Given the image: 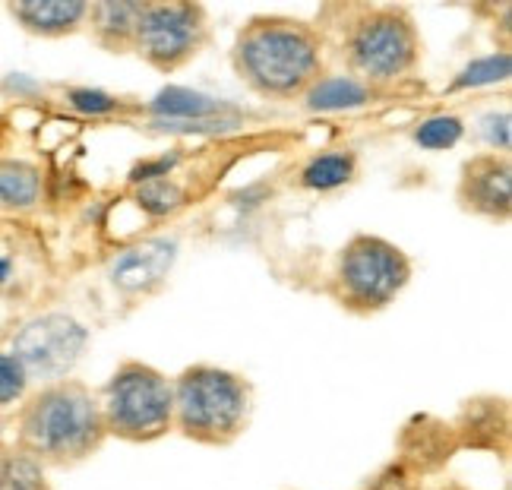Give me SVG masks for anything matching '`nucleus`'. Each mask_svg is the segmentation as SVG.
I'll use <instances>...</instances> for the list:
<instances>
[{"mask_svg":"<svg viewBox=\"0 0 512 490\" xmlns=\"http://www.w3.org/2000/svg\"><path fill=\"white\" fill-rule=\"evenodd\" d=\"M370 490H418V475L411 472L408 465L392 462V465L383 468L377 478H373Z\"/></svg>","mask_w":512,"mask_h":490,"instance_id":"25","label":"nucleus"},{"mask_svg":"<svg viewBox=\"0 0 512 490\" xmlns=\"http://www.w3.org/2000/svg\"><path fill=\"white\" fill-rule=\"evenodd\" d=\"M459 203L484 215V219H509L512 209V168H509V155L497 152H484L468 159L462 165V178H459Z\"/></svg>","mask_w":512,"mask_h":490,"instance_id":"9","label":"nucleus"},{"mask_svg":"<svg viewBox=\"0 0 512 490\" xmlns=\"http://www.w3.org/2000/svg\"><path fill=\"white\" fill-rule=\"evenodd\" d=\"M323 35L291 16H253L231 45V67L263 98L291 102L323 76Z\"/></svg>","mask_w":512,"mask_h":490,"instance_id":"1","label":"nucleus"},{"mask_svg":"<svg viewBox=\"0 0 512 490\" xmlns=\"http://www.w3.org/2000/svg\"><path fill=\"white\" fill-rule=\"evenodd\" d=\"M358 174V159L354 152H320L301 168V187L313 190V193H329V190H339L345 184L354 181Z\"/></svg>","mask_w":512,"mask_h":490,"instance_id":"17","label":"nucleus"},{"mask_svg":"<svg viewBox=\"0 0 512 490\" xmlns=\"http://www.w3.org/2000/svg\"><path fill=\"white\" fill-rule=\"evenodd\" d=\"M402 465H408L415 475H427L443 468L459 449L456 427H449L437 418H415L402 430Z\"/></svg>","mask_w":512,"mask_h":490,"instance_id":"13","label":"nucleus"},{"mask_svg":"<svg viewBox=\"0 0 512 490\" xmlns=\"http://www.w3.org/2000/svg\"><path fill=\"white\" fill-rule=\"evenodd\" d=\"M89 348V329L73 313L51 310L26 320L10 339V355L26 367L29 383L70 380L73 367L83 361Z\"/></svg>","mask_w":512,"mask_h":490,"instance_id":"7","label":"nucleus"},{"mask_svg":"<svg viewBox=\"0 0 512 490\" xmlns=\"http://www.w3.org/2000/svg\"><path fill=\"white\" fill-rule=\"evenodd\" d=\"M146 0H98L89 4V19L86 26L92 29L95 42L105 51H133L136 26H140Z\"/></svg>","mask_w":512,"mask_h":490,"instance_id":"14","label":"nucleus"},{"mask_svg":"<svg viewBox=\"0 0 512 490\" xmlns=\"http://www.w3.org/2000/svg\"><path fill=\"white\" fill-rule=\"evenodd\" d=\"M133 187H136L133 200L149 215V219H165V215H174L187 203L184 187L174 178H155V181H143V184H133Z\"/></svg>","mask_w":512,"mask_h":490,"instance_id":"20","label":"nucleus"},{"mask_svg":"<svg viewBox=\"0 0 512 490\" xmlns=\"http://www.w3.org/2000/svg\"><path fill=\"white\" fill-rule=\"evenodd\" d=\"M342 54L354 80L377 92L418 70L421 32L402 7H367L348 23Z\"/></svg>","mask_w":512,"mask_h":490,"instance_id":"4","label":"nucleus"},{"mask_svg":"<svg viewBox=\"0 0 512 490\" xmlns=\"http://www.w3.org/2000/svg\"><path fill=\"white\" fill-rule=\"evenodd\" d=\"M149 111L165 130H231L238 127L234 117H222L228 111L225 102L212 98L206 92H196L187 86H165L159 95L149 102Z\"/></svg>","mask_w":512,"mask_h":490,"instance_id":"11","label":"nucleus"},{"mask_svg":"<svg viewBox=\"0 0 512 490\" xmlns=\"http://www.w3.org/2000/svg\"><path fill=\"white\" fill-rule=\"evenodd\" d=\"M29 392V374L10 351H0V408L23 402Z\"/></svg>","mask_w":512,"mask_h":490,"instance_id":"22","label":"nucleus"},{"mask_svg":"<svg viewBox=\"0 0 512 490\" xmlns=\"http://www.w3.org/2000/svg\"><path fill=\"white\" fill-rule=\"evenodd\" d=\"M108 440L98 396L80 380L38 386L16 418V446L45 468H73Z\"/></svg>","mask_w":512,"mask_h":490,"instance_id":"2","label":"nucleus"},{"mask_svg":"<svg viewBox=\"0 0 512 490\" xmlns=\"http://www.w3.org/2000/svg\"><path fill=\"white\" fill-rule=\"evenodd\" d=\"M0 490H51L48 468L16 443L0 446Z\"/></svg>","mask_w":512,"mask_h":490,"instance_id":"18","label":"nucleus"},{"mask_svg":"<svg viewBox=\"0 0 512 490\" xmlns=\"http://www.w3.org/2000/svg\"><path fill=\"white\" fill-rule=\"evenodd\" d=\"M177 165V155H162L155 162H143L130 171V184H143V181H155V178H171V168Z\"/></svg>","mask_w":512,"mask_h":490,"instance_id":"26","label":"nucleus"},{"mask_svg":"<svg viewBox=\"0 0 512 490\" xmlns=\"http://www.w3.org/2000/svg\"><path fill=\"white\" fill-rule=\"evenodd\" d=\"M373 98V89L364 86L361 80H354L348 73H323L317 83H313L301 102L307 111L313 114H336V111H354V108H364Z\"/></svg>","mask_w":512,"mask_h":490,"instance_id":"15","label":"nucleus"},{"mask_svg":"<svg viewBox=\"0 0 512 490\" xmlns=\"http://www.w3.org/2000/svg\"><path fill=\"white\" fill-rule=\"evenodd\" d=\"M411 279V260L377 234H354L336 260V294L354 313L386 310Z\"/></svg>","mask_w":512,"mask_h":490,"instance_id":"6","label":"nucleus"},{"mask_svg":"<svg viewBox=\"0 0 512 490\" xmlns=\"http://www.w3.org/2000/svg\"><path fill=\"white\" fill-rule=\"evenodd\" d=\"M174 430L203 446H228L250 424L253 389L225 367L193 364L171 380Z\"/></svg>","mask_w":512,"mask_h":490,"instance_id":"3","label":"nucleus"},{"mask_svg":"<svg viewBox=\"0 0 512 490\" xmlns=\"http://www.w3.org/2000/svg\"><path fill=\"white\" fill-rule=\"evenodd\" d=\"M462 136H465V121H462V117H456V114H430V117H424V121L415 127L411 140H415L421 149L443 152V149L459 146Z\"/></svg>","mask_w":512,"mask_h":490,"instance_id":"21","label":"nucleus"},{"mask_svg":"<svg viewBox=\"0 0 512 490\" xmlns=\"http://www.w3.org/2000/svg\"><path fill=\"white\" fill-rule=\"evenodd\" d=\"M7 13L19 29L35 38H67L86 26L89 4L86 0H10Z\"/></svg>","mask_w":512,"mask_h":490,"instance_id":"12","label":"nucleus"},{"mask_svg":"<svg viewBox=\"0 0 512 490\" xmlns=\"http://www.w3.org/2000/svg\"><path fill=\"white\" fill-rule=\"evenodd\" d=\"M509 111H487L481 117V136L484 143L490 146V152L497 155H506L509 146H512V130H509Z\"/></svg>","mask_w":512,"mask_h":490,"instance_id":"24","label":"nucleus"},{"mask_svg":"<svg viewBox=\"0 0 512 490\" xmlns=\"http://www.w3.org/2000/svg\"><path fill=\"white\" fill-rule=\"evenodd\" d=\"M67 105L80 114H89V117H105V114H114L121 108L114 95L102 92V89H89V86H76L67 92Z\"/></svg>","mask_w":512,"mask_h":490,"instance_id":"23","label":"nucleus"},{"mask_svg":"<svg viewBox=\"0 0 512 490\" xmlns=\"http://www.w3.org/2000/svg\"><path fill=\"white\" fill-rule=\"evenodd\" d=\"M209 38V19L200 4L162 0L146 4L136 26L133 51L159 73H174L203 51Z\"/></svg>","mask_w":512,"mask_h":490,"instance_id":"8","label":"nucleus"},{"mask_svg":"<svg viewBox=\"0 0 512 490\" xmlns=\"http://www.w3.org/2000/svg\"><path fill=\"white\" fill-rule=\"evenodd\" d=\"M16 279V263L13 257H7V253H0V294H4Z\"/></svg>","mask_w":512,"mask_h":490,"instance_id":"27","label":"nucleus"},{"mask_svg":"<svg viewBox=\"0 0 512 490\" xmlns=\"http://www.w3.org/2000/svg\"><path fill=\"white\" fill-rule=\"evenodd\" d=\"M509 76H512V57H509V51H494V54L475 57L471 64H465V67L456 73V80L449 83V92L497 86V83H506Z\"/></svg>","mask_w":512,"mask_h":490,"instance_id":"19","label":"nucleus"},{"mask_svg":"<svg viewBox=\"0 0 512 490\" xmlns=\"http://www.w3.org/2000/svg\"><path fill=\"white\" fill-rule=\"evenodd\" d=\"M102 418L108 437L127 443H152L174 430V392L159 367L143 361H124L105 383Z\"/></svg>","mask_w":512,"mask_h":490,"instance_id":"5","label":"nucleus"},{"mask_svg":"<svg viewBox=\"0 0 512 490\" xmlns=\"http://www.w3.org/2000/svg\"><path fill=\"white\" fill-rule=\"evenodd\" d=\"M174 238H146L124 247L108 266V279L124 294H149L159 288L177 263Z\"/></svg>","mask_w":512,"mask_h":490,"instance_id":"10","label":"nucleus"},{"mask_svg":"<svg viewBox=\"0 0 512 490\" xmlns=\"http://www.w3.org/2000/svg\"><path fill=\"white\" fill-rule=\"evenodd\" d=\"M45 178L26 159H0V212L23 215L42 203Z\"/></svg>","mask_w":512,"mask_h":490,"instance_id":"16","label":"nucleus"}]
</instances>
